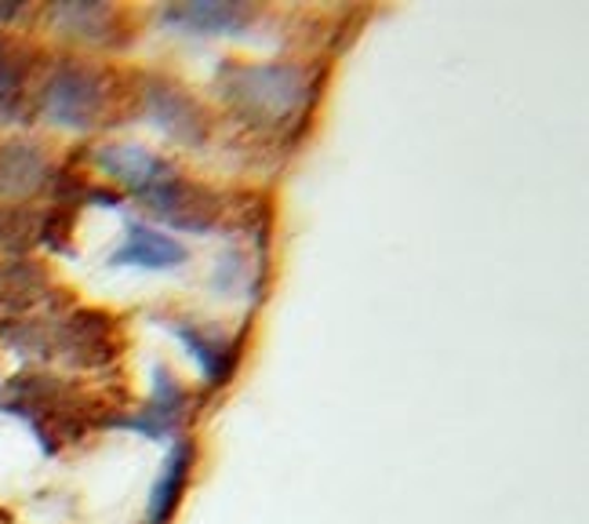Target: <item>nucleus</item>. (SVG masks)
I'll return each mask as SVG.
<instances>
[{
    "label": "nucleus",
    "mask_w": 589,
    "mask_h": 524,
    "mask_svg": "<svg viewBox=\"0 0 589 524\" xmlns=\"http://www.w3.org/2000/svg\"><path fill=\"white\" fill-rule=\"evenodd\" d=\"M190 473H193V444L175 441V448L165 459V470H160L154 492H149V524L171 521V514L179 510L186 495V484H190Z\"/></svg>",
    "instance_id": "nucleus-14"
},
{
    "label": "nucleus",
    "mask_w": 589,
    "mask_h": 524,
    "mask_svg": "<svg viewBox=\"0 0 589 524\" xmlns=\"http://www.w3.org/2000/svg\"><path fill=\"white\" fill-rule=\"evenodd\" d=\"M48 19H52L62 33L81 36V41L106 44L113 36V30H117L120 11L113 4H92V0H77V4H73V0H70V4L48 8Z\"/></svg>",
    "instance_id": "nucleus-15"
},
{
    "label": "nucleus",
    "mask_w": 589,
    "mask_h": 524,
    "mask_svg": "<svg viewBox=\"0 0 589 524\" xmlns=\"http://www.w3.org/2000/svg\"><path fill=\"white\" fill-rule=\"evenodd\" d=\"M4 222H8V208H0V241H4Z\"/></svg>",
    "instance_id": "nucleus-20"
},
{
    "label": "nucleus",
    "mask_w": 589,
    "mask_h": 524,
    "mask_svg": "<svg viewBox=\"0 0 589 524\" xmlns=\"http://www.w3.org/2000/svg\"><path fill=\"white\" fill-rule=\"evenodd\" d=\"M48 298V273L33 259H11L0 266V324L19 321L30 306Z\"/></svg>",
    "instance_id": "nucleus-13"
},
{
    "label": "nucleus",
    "mask_w": 589,
    "mask_h": 524,
    "mask_svg": "<svg viewBox=\"0 0 589 524\" xmlns=\"http://www.w3.org/2000/svg\"><path fill=\"white\" fill-rule=\"evenodd\" d=\"M70 230H73V208L55 205L36 222V244L52 248V252H70Z\"/></svg>",
    "instance_id": "nucleus-17"
},
{
    "label": "nucleus",
    "mask_w": 589,
    "mask_h": 524,
    "mask_svg": "<svg viewBox=\"0 0 589 524\" xmlns=\"http://www.w3.org/2000/svg\"><path fill=\"white\" fill-rule=\"evenodd\" d=\"M120 324L103 310H73L52 328V354L73 368H106L120 357Z\"/></svg>",
    "instance_id": "nucleus-4"
},
{
    "label": "nucleus",
    "mask_w": 589,
    "mask_h": 524,
    "mask_svg": "<svg viewBox=\"0 0 589 524\" xmlns=\"http://www.w3.org/2000/svg\"><path fill=\"white\" fill-rule=\"evenodd\" d=\"M52 182V160L36 143H0V201H30Z\"/></svg>",
    "instance_id": "nucleus-10"
},
{
    "label": "nucleus",
    "mask_w": 589,
    "mask_h": 524,
    "mask_svg": "<svg viewBox=\"0 0 589 524\" xmlns=\"http://www.w3.org/2000/svg\"><path fill=\"white\" fill-rule=\"evenodd\" d=\"M139 201L154 211L157 219H165L168 227H179V230H193V233H208L219 227L222 219V193L208 190L204 182H190L186 175H168L165 182L154 186L146 197Z\"/></svg>",
    "instance_id": "nucleus-6"
},
{
    "label": "nucleus",
    "mask_w": 589,
    "mask_h": 524,
    "mask_svg": "<svg viewBox=\"0 0 589 524\" xmlns=\"http://www.w3.org/2000/svg\"><path fill=\"white\" fill-rule=\"evenodd\" d=\"M259 8L233 4V0H190V4H171L160 11L168 27L182 33H244L255 22Z\"/></svg>",
    "instance_id": "nucleus-11"
},
{
    "label": "nucleus",
    "mask_w": 589,
    "mask_h": 524,
    "mask_svg": "<svg viewBox=\"0 0 589 524\" xmlns=\"http://www.w3.org/2000/svg\"><path fill=\"white\" fill-rule=\"evenodd\" d=\"M186 405H190V397H186L182 382L171 376V368L157 365L154 368V397L146 401V408H139L135 416H113L109 427L135 430V433L149 437V441H165V437L179 430V422L186 419Z\"/></svg>",
    "instance_id": "nucleus-7"
},
{
    "label": "nucleus",
    "mask_w": 589,
    "mask_h": 524,
    "mask_svg": "<svg viewBox=\"0 0 589 524\" xmlns=\"http://www.w3.org/2000/svg\"><path fill=\"white\" fill-rule=\"evenodd\" d=\"M22 11V4H0V19H15Z\"/></svg>",
    "instance_id": "nucleus-19"
},
{
    "label": "nucleus",
    "mask_w": 589,
    "mask_h": 524,
    "mask_svg": "<svg viewBox=\"0 0 589 524\" xmlns=\"http://www.w3.org/2000/svg\"><path fill=\"white\" fill-rule=\"evenodd\" d=\"M0 524H8V514H4V510H0Z\"/></svg>",
    "instance_id": "nucleus-21"
},
{
    "label": "nucleus",
    "mask_w": 589,
    "mask_h": 524,
    "mask_svg": "<svg viewBox=\"0 0 589 524\" xmlns=\"http://www.w3.org/2000/svg\"><path fill=\"white\" fill-rule=\"evenodd\" d=\"M113 77L87 62H62L41 87V114L59 128L87 132L103 124L113 106Z\"/></svg>",
    "instance_id": "nucleus-3"
},
{
    "label": "nucleus",
    "mask_w": 589,
    "mask_h": 524,
    "mask_svg": "<svg viewBox=\"0 0 589 524\" xmlns=\"http://www.w3.org/2000/svg\"><path fill=\"white\" fill-rule=\"evenodd\" d=\"M160 324H168V328L179 335L190 349V357L204 371L208 386H225L233 376L236 360H241V346H244V332L233 335V339H225V335L204 328V324H197L190 317H160Z\"/></svg>",
    "instance_id": "nucleus-8"
},
{
    "label": "nucleus",
    "mask_w": 589,
    "mask_h": 524,
    "mask_svg": "<svg viewBox=\"0 0 589 524\" xmlns=\"http://www.w3.org/2000/svg\"><path fill=\"white\" fill-rule=\"evenodd\" d=\"M324 66L313 73L303 62H236L225 59L215 73V92L236 117L252 128L284 132L298 124L303 128L313 103L320 95Z\"/></svg>",
    "instance_id": "nucleus-1"
},
{
    "label": "nucleus",
    "mask_w": 589,
    "mask_h": 524,
    "mask_svg": "<svg viewBox=\"0 0 589 524\" xmlns=\"http://www.w3.org/2000/svg\"><path fill=\"white\" fill-rule=\"evenodd\" d=\"M22 87H27V59H15L8 41H0V124L22 117Z\"/></svg>",
    "instance_id": "nucleus-16"
},
{
    "label": "nucleus",
    "mask_w": 589,
    "mask_h": 524,
    "mask_svg": "<svg viewBox=\"0 0 589 524\" xmlns=\"http://www.w3.org/2000/svg\"><path fill=\"white\" fill-rule=\"evenodd\" d=\"M143 114L157 132L182 146H204L211 139V114L182 84L168 77H149L143 87Z\"/></svg>",
    "instance_id": "nucleus-5"
},
{
    "label": "nucleus",
    "mask_w": 589,
    "mask_h": 524,
    "mask_svg": "<svg viewBox=\"0 0 589 524\" xmlns=\"http://www.w3.org/2000/svg\"><path fill=\"white\" fill-rule=\"evenodd\" d=\"M92 157L113 182H120L124 190H132L135 197H146L154 186L165 182L168 175L179 171L175 165H168L165 157L149 154L146 146H135V143H103V146H95Z\"/></svg>",
    "instance_id": "nucleus-9"
},
{
    "label": "nucleus",
    "mask_w": 589,
    "mask_h": 524,
    "mask_svg": "<svg viewBox=\"0 0 589 524\" xmlns=\"http://www.w3.org/2000/svg\"><path fill=\"white\" fill-rule=\"evenodd\" d=\"M186 244L171 233L154 230L146 222H128V233L117 252L109 255V266H143V270H175L186 262Z\"/></svg>",
    "instance_id": "nucleus-12"
},
{
    "label": "nucleus",
    "mask_w": 589,
    "mask_h": 524,
    "mask_svg": "<svg viewBox=\"0 0 589 524\" xmlns=\"http://www.w3.org/2000/svg\"><path fill=\"white\" fill-rule=\"evenodd\" d=\"M0 411L27 419L48 455H55L62 444L81 441L92 430V422H98L95 405L87 397H81L70 382L41 376V371L8 379L0 390Z\"/></svg>",
    "instance_id": "nucleus-2"
},
{
    "label": "nucleus",
    "mask_w": 589,
    "mask_h": 524,
    "mask_svg": "<svg viewBox=\"0 0 589 524\" xmlns=\"http://www.w3.org/2000/svg\"><path fill=\"white\" fill-rule=\"evenodd\" d=\"M84 201H87V205H98V208H117L124 197H120L117 190H98V186H87Z\"/></svg>",
    "instance_id": "nucleus-18"
}]
</instances>
